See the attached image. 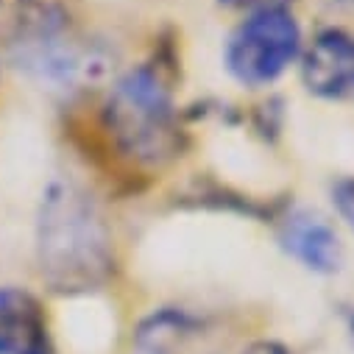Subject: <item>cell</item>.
<instances>
[{
    "mask_svg": "<svg viewBox=\"0 0 354 354\" xmlns=\"http://www.w3.org/2000/svg\"><path fill=\"white\" fill-rule=\"evenodd\" d=\"M39 259L42 274L67 290L86 288L106 271V232L93 204L78 190L56 185L39 218Z\"/></svg>",
    "mask_w": 354,
    "mask_h": 354,
    "instance_id": "1",
    "label": "cell"
},
{
    "mask_svg": "<svg viewBox=\"0 0 354 354\" xmlns=\"http://www.w3.org/2000/svg\"><path fill=\"white\" fill-rule=\"evenodd\" d=\"M106 123L123 151L137 159L156 162L176 142L170 90L148 67L131 70L115 84L106 104Z\"/></svg>",
    "mask_w": 354,
    "mask_h": 354,
    "instance_id": "2",
    "label": "cell"
},
{
    "mask_svg": "<svg viewBox=\"0 0 354 354\" xmlns=\"http://www.w3.org/2000/svg\"><path fill=\"white\" fill-rule=\"evenodd\" d=\"M299 45L301 31L285 9H259L229 37L226 67L240 84H271L296 59Z\"/></svg>",
    "mask_w": 354,
    "mask_h": 354,
    "instance_id": "3",
    "label": "cell"
},
{
    "mask_svg": "<svg viewBox=\"0 0 354 354\" xmlns=\"http://www.w3.org/2000/svg\"><path fill=\"white\" fill-rule=\"evenodd\" d=\"M301 73L310 93L329 101H354V34L340 28L318 34Z\"/></svg>",
    "mask_w": 354,
    "mask_h": 354,
    "instance_id": "4",
    "label": "cell"
},
{
    "mask_svg": "<svg viewBox=\"0 0 354 354\" xmlns=\"http://www.w3.org/2000/svg\"><path fill=\"white\" fill-rule=\"evenodd\" d=\"M0 354H56L42 304L20 288H0Z\"/></svg>",
    "mask_w": 354,
    "mask_h": 354,
    "instance_id": "5",
    "label": "cell"
},
{
    "mask_svg": "<svg viewBox=\"0 0 354 354\" xmlns=\"http://www.w3.org/2000/svg\"><path fill=\"white\" fill-rule=\"evenodd\" d=\"M279 240L290 257L315 274H332L340 268V240L335 229L315 212H293L282 223Z\"/></svg>",
    "mask_w": 354,
    "mask_h": 354,
    "instance_id": "6",
    "label": "cell"
},
{
    "mask_svg": "<svg viewBox=\"0 0 354 354\" xmlns=\"http://www.w3.org/2000/svg\"><path fill=\"white\" fill-rule=\"evenodd\" d=\"M137 354H212L204 324L185 313H159L137 332Z\"/></svg>",
    "mask_w": 354,
    "mask_h": 354,
    "instance_id": "7",
    "label": "cell"
},
{
    "mask_svg": "<svg viewBox=\"0 0 354 354\" xmlns=\"http://www.w3.org/2000/svg\"><path fill=\"white\" fill-rule=\"evenodd\" d=\"M335 207L346 218V223L354 229V179H346L335 187Z\"/></svg>",
    "mask_w": 354,
    "mask_h": 354,
    "instance_id": "8",
    "label": "cell"
},
{
    "mask_svg": "<svg viewBox=\"0 0 354 354\" xmlns=\"http://www.w3.org/2000/svg\"><path fill=\"white\" fill-rule=\"evenodd\" d=\"M221 3L234 9H282V3H288V0H221Z\"/></svg>",
    "mask_w": 354,
    "mask_h": 354,
    "instance_id": "9",
    "label": "cell"
},
{
    "mask_svg": "<svg viewBox=\"0 0 354 354\" xmlns=\"http://www.w3.org/2000/svg\"><path fill=\"white\" fill-rule=\"evenodd\" d=\"M243 354H290L282 343H274V340H259L254 346H248Z\"/></svg>",
    "mask_w": 354,
    "mask_h": 354,
    "instance_id": "10",
    "label": "cell"
},
{
    "mask_svg": "<svg viewBox=\"0 0 354 354\" xmlns=\"http://www.w3.org/2000/svg\"><path fill=\"white\" fill-rule=\"evenodd\" d=\"M348 335H351V343H354V310H351V315H348Z\"/></svg>",
    "mask_w": 354,
    "mask_h": 354,
    "instance_id": "11",
    "label": "cell"
},
{
    "mask_svg": "<svg viewBox=\"0 0 354 354\" xmlns=\"http://www.w3.org/2000/svg\"><path fill=\"white\" fill-rule=\"evenodd\" d=\"M348 3H354V0H348Z\"/></svg>",
    "mask_w": 354,
    "mask_h": 354,
    "instance_id": "12",
    "label": "cell"
}]
</instances>
